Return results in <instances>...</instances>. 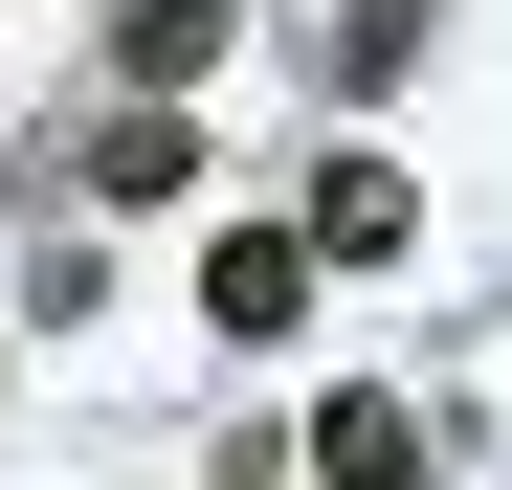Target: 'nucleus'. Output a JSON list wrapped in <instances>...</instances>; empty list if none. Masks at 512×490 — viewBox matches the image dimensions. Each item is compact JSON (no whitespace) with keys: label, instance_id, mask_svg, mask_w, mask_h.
<instances>
[{"label":"nucleus","instance_id":"f03ea898","mask_svg":"<svg viewBox=\"0 0 512 490\" xmlns=\"http://www.w3.org/2000/svg\"><path fill=\"white\" fill-rule=\"evenodd\" d=\"M290 245H334V268H401V245H423V179H401V156H312Z\"/></svg>","mask_w":512,"mask_h":490},{"label":"nucleus","instance_id":"39448f33","mask_svg":"<svg viewBox=\"0 0 512 490\" xmlns=\"http://www.w3.org/2000/svg\"><path fill=\"white\" fill-rule=\"evenodd\" d=\"M90 179H112V201H201V112H112Z\"/></svg>","mask_w":512,"mask_h":490},{"label":"nucleus","instance_id":"7ed1b4c3","mask_svg":"<svg viewBox=\"0 0 512 490\" xmlns=\"http://www.w3.org/2000/svg\"><path fill=\"white\" fill-rule=\"evenodd\" d=\"M112 67L134 112H179V67H223V0H112Z\"/></svg>","mask_w":512,"mask_h":490},{"label":"nucleus","instance_id":"f257e3e1","mask_svg":"<svg viewBox=\"0 0 512 490\" xmlns=\"http://www.w3.org/2000/svg\"><path fill=\"white\" fill-rule=\"evenodd\" d=\"M201 312H223V357H290V335H312V245H290V223H223V245H201Z\"/></svg>","mask_w":512,"mask_h":490},{"label":"nucleus","instance_id":"20e7f679","mask_svg":"<svg viewBox=\"0 0 512 490\" xmlns=\"http://www.w3.org/2000/svg\"><path fill=\"white\" fill-rule=\"evenodd\" d=\"M312 468L334 490H423V401H312Z\"/></svg>","mask_w":512,"mask_h":490},{"label":"nucleus","instance_id":"423d86ee","mask_svg":"<svg viewBox=\"0 0 512 490\" xmlns=\"http://www.w3.org/2000/svg\"><path fill=\"white\" fill-rule=\"evenodd\" d=\"M446 23V0H357V67H334V90H401V45Z\"/></svg>","mask_w":512,"mask_h":490}]
</instances>
